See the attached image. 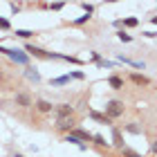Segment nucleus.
I'll return each instance as SVG.
<instances>
[{
  "instance_id": "9b49d317",
  "label": "nucleus",
  "mask_w": 157,
  "mask_h": 157,
  "mask_svg": "<svg viewBox=\"0 0 157 157\" xmlns=\"http://www.w3.org/2000/svg\"><path fill=\"white\" fill-rule=\"evenodd\" d=\"M70 81H72V78H70V74H63V76H56V78H52V85H67Z\"/></svg>"
},
{
  "instance_id": "1a4fd4ad",
  "label": "nucleus",
  "mask_w": 157,
  "mask_h": 157,
  "mask_svg": "<svg viewBox=\"0 0 157 157\" xmlns=\"http://www.w3.org/2000/svg\"><path fill=\"white\" fill-rule=\"evenodd\" d=\"M130 81H132V83H137V85H148V83H151V78H148V76H144V74L132 72V74H130Z\"/></svg>"
},
{
  "instance_id": "f257e3e1",
  "label": "nucleus",
  "mask_w": 157,
  "mask_h": 157,
  "mask_svg": "<svg viewBox=\"0 0 157 157\" xmlns=\"http://www.w3.org/2000/svg\"><path fill=\"white\" fill-rule=\"evenodd\" d=\"M121 115H124V103H121V101L112 99V101L105 103V117H108L110 121L117 119V117H121Z\"/></svg>"
},
{
  "instance_id": "6e6552de",
  "label": "nucleus",
  "mask_w": 157,
  "mask_h": 157,
  "mask_svg": "<svg viewBox=\"0 0 157 157\" xmlns=\"http://www.w3.org/2000/svg\"><path fill=\"white\" fill-rule=\"evenodd\" d=\"M108 85H110L112 90H121V88H124V78L117 76V74H112V76L108 78Z\"/></svg>"
},
{
  "instance_id": "4468645a",
  "label": "nucleus",
  "mask_w": 157,
  "mask_h": 157,
  "mask_svg": "<svg viewBox=\"0 0 157 157\" xmlns=\"http://www.w3.org/2000/svg\"><path fill=\"white\" fill-rule=\"evenodd\" d=\"M117 38H119L121 43H130V40H132V36H130V34H126L124 29H119V32H117Z\"/></svg>"
},
{
  "instance_id": "6ab92c4d",
  "label": "nucleus",
  "mask_w": 157,
  "mask_h": 157,
  "mask_svg": "<svg viewBox=\"0 0 157 157\" xmlns=\"http://www.w3.org/2000/svg\"><path fill=\"white\" fill-rule=\"evenodd\" d=\"M126 132H130V135H141V128L135 126V124H130V126H126Z\"/></svg>"
},
{
  "instance_id": "b1692460",
  "label": "nucleus",
  "mask_w": 157,
  "mask_h": 157,
  "mask_svg": "<svg viewBox=\"0 0 157 157\" xmlns=\"http://www.w3.org/2000/svg\"><path fill=\"white\" fill-rule=\"evenodd\" d=\"M0 29H11V23L7 18H0Z\"/></svg>"
},
{
  "instance_id": "412c9836",
  "label": "nucleus",
  "mask_w": 157,
  "mask_h": 157,
  "mask_svg": "<svg viewBox=\"0 0 157 157\" xmlns=\"http://www.w3.org/2000/svg\"><path fill=\"white\" fill-rule=\"evenodd\" d=\"M124 151V157H141L139 153H135V151H130V148H121Z\"/></svg>"
},
{
  "instance_id": "dca6fc26",
  "label": "nucleus",
  "mask_w": 157,
  "mask_h": 157,
  "mask_svg": "<svg viewBox=\"0 0 157 157\" xmlns=\"http://www.w3.org/2000/svg\"><path fill=\"white\" fill-rule=\"evenodd\" d=\"M16 36L18 38H32L34 32H29V29H16Z\"/></svg>"
},
{
  "instance_id": "7ed1b4c3",
  "label": "nucleus",
  "mask_w": 157,
  "mask_h": 157,
  "mask_svg": "<svg viewBox=\"0 0 157 157\" xmlns=\"http://www.w3.org/2000/svg\"><path fill=\"white\" fill-rule=\"evenodd\" d=\"M74 128H76V121H74V117L56 119V130H67V132H72Z\"/></svg>"
},
{
  "instance_id": "0eeeda50",
  "label": "nucleus",
  "mask_w": 157,
  "mask_h": 157,
  "mask_svg": "<svg viewBox=\"0 0 157 157\" xmlns=\"http://www.w3.org/2000/svg\"><path fill=\"white\" fill-rule=\"evenodd\" d=\"M34 105H36V110L43 112V115H47V112H52V110H54V105L49 103V101H45V99H38V101L34 103Z\"/></svg>"
},
{
  "instance_id": "5701e85b",
  "label": "nucleus",
  "mask_w": 157,
  "mask_h": 157,
  "mask_svg": "<svg viewBox=\"0 0 157 157\" xmlns=\"http://www.w3.org/2000/svg\"><path fill=\"white\" fill-rule=\"evenodd\" d=\"M63 7H65L63 2H54V5H47V9H52V11H61Z\"/></svg>"
},
{
  "instance_id": "bb28decb",
  "label": "nucleus",
  "mask_w": 157,
  "mask_h": 157,
  "mask_svg": "<svg viewBox=\"0 0 157 157\" xmlns=\"http://www.w3.org/2000/svg\"><path fill=\"white\" fill-rule=\"evenodd\" d=\"M13 157H25V155H20V153H16V155H13Z\"/></svg>"
},
{
  "instance_id": "4be33fe9",
  "label": "nucleus",
  "mask_w": 157,
  "mask_h": 157,
  "mask_svg": "<svg viewBox=\"0 0 157 157\" xmlns=\"http://www.w3.org/2000/svg\"><path fill=\"white\" fill-rule=\"evenodd\" d=\"M70 78H76V81H83V78H85V74H83V72H78V70H76V72H70Z\"/></svg>"
},
{
  "instance_id": "a878e982",
  "label": "nucleus",
  "mask_w": 157,
  "mask_h": 157,
  "mask_svg": "<svg viewBox=\"0 0 157 157\" xmlns=\"http://www.w3.org/2000/svg\"><path fill=\"white\" fill-rule=\"evenodd\" d=\"M9 9H11V13H18V11H20V5H16V2H11V5H9Z\"/></svg>"
},
{
  "instance_id": "f8f14e48",
  "label": "nucleus",
  "mask_w": 157,
  "mask_h": 157,
  "mask_svg": "<svg viewBox=\"0 0 157 157\" xmlns=\"http://www.w3.org/2000/svg\"><path fill=\"white\" fill-rule=\"evenodd\" d=\"M63 141H67V144H74V146H78L81 151H85V148H88V146L83 144V141H78L76 137H72V135H65V139H63Z\"/></svg>"
},
{
  "instance_id": "aec40b11",
  "label": "nucleus",
  "mask_w": 157,
  "mask_h": 157,
  "mask_svg": "<svg viewBox=\"0 0 157 157\" xmlns=\"http://www.w3.org/2000/svg\"><path fill=\"white\" fill-rule=\"evenodd\" d=\"M81 7H83V11L88 13V16H92V13H94V7H92V5H88V2H81Z\"/></svg>"
},
{
  "instance_id": "ddd939ff",
  "label": "nucleus",
  "mask_w": 157,
  "mask_h": 157,
  "mask_svg": "<svg viewBox=\"0 0 157 157\" xmlns=\"http://www.w3.org/2000/svg\"><path fill=\"white\" fill-rule=\"evenodd\" d=\"M25 74H27V78H29V81H34V83H38V81H40V74H38L34 67H27V72H25Z\"/></svg>"
},
{
  "instance_id": "393cba45",
  "label": "nucleus",
  "mask_w": 157,
  "mask_h": 157,
  "mask_svg": "<svg viewBox=\"0 0 157 157\" xmlns=\"http://www.w3.org/2000/svg\"><path fill=\"white\" fill-rule=\"evenodd\" d=\"M97 65H99V67H108V70H110V67H112V63H110V61H103V59H101V61H97Z\"/></svg>"
},
{
  "instance_id": "39448f33",
  "label": "nucleus",
  "mask_w": 157,
  "mask_h": 157,
  "mask_svg": "<svg viewBox=\"0 0 157 157\" xmlns=\"http://www.w3.org/2000/svg\"><path fill=\"white\" fill-rule=\"evenodd\" d=\"M16 105H20V108H29V105H34L32 97L27 94V92H18V94H16Z\"/></svg>"
},
{
  "instance_id": "f03ea898",
  "label": "nucleus",
  "mask_w": 157,
  "mask_h": 157,
  "mask_svg": "<svg viewBox=\"0 0 157 157\" xmlns=\"http://www.w3.org/2000/svg\"><path fill=\"white\" fill-rule=\"evenodd\" d=\"M5 54L9 56L11 61L20 63V65H27V54L23 52V49H7V47H5Z\"/></svg>"
},
{
  "instance_id": "a211bd4d",
  "label": "nucleus",
  "mask_w": 157,
  "mask_h": 157,
  "mask_svg": "<svg viewBox=\"0 0 157 157\" xmlns=\"http://www.w3.org/2000/svg\"><path fill=\"white\" fill-rule=\"evenodd\" d=\"M90 18H92V16H88V13H83V16H78L76 20H72V25H85V23H88Z\"/></svg>"
},
{
  "instance_id": "2eb2a0df",
  "label": "nucleus",
  "mask_w": 157,
  "mask_h": 157,
  "mask_svg": "<svg viewBox=\"0 0 157 157\" xmlns=\"http://www.w3.org/2000/svg\"><path fill=\"white\" fill-rule=\"evenodd\" d=\"M121 25H124V27H137L139 18H126V20H121Z\"/></svg>"
},
{
  "instance_id": "f3484780",
  "label": "nucleus",
  "mask_w": 157,
  "mask_h": 157,
  "mask_svg": "<svg viewBox=\"0 0 157 157\" xmlns=\"http://www.w3.org/2000/svg\"><path fill=\"white\" fill-rule=\"evenodd\" d=\"M92 141H94L97 146H105V148H108V141H105L101 135H92Z\"/></svg>"
},
{
  "instance_id": "423d86ee",
  "label": "nucleus",
  "mask_w": 157,
  "mask_h": 157,
  "mask_svg": "<svg viewBox=\"0 0 157 157\" xmlns=\"http://www.w3.org/2000/svg\"><path fill=\"white\" fill-rule=\"evenodd\" d=\"M72 137H76L78 141H92V132H88V130H83V128H74L72 132Z\"/></svg>"
},
{
  "instance_id": "20e7f679",
  "label": "nucleus",
  "mask_w": 157,
  "mask_h": 157,
  "mask_svg": "<svg viewBox=\"0 0 157 157\" xmlns=\"http://www.w3.org/2000/svg\"><path fill=\"white\" fill-rule=\"evenodd\" d=\"M56 119H65V117H74V108L70 103H61V105H56Z\"/></svg>"
},
{
  "instance_id": "9d476101",
  "label": "nucleus",
  "mask_w": 157,
  "mask_h": 157,
  "mask_svg": "<svg viewBox=\"0 0 157 157\" xmlns=\"http://www.w3.org/2000/svg\"><path fill=\"white\" fill-rule=\"evenodd\" d=\"M90 117L94 119V121H101V124H105V126L110 124V119L105 117V115H101V112H97V110H90Z\"/></svg>"
},
{
  "instance_id": "cd10ccee",
  "label": "nucleus",
  "mask_w": 157,
  "mask_h": 157,
  "mask_svg": "<svg viewBox=\"0 0 157 157\" xmlns=\"http://www.w3.org/2000/svg\"><path fill=\"white\" fill-rule=\"evenodd\" d=\"M0 81H2V70H0Z\"/></svg>"
}]
</instances>
